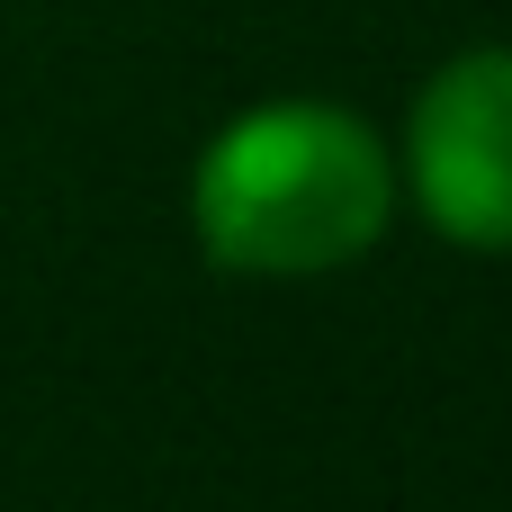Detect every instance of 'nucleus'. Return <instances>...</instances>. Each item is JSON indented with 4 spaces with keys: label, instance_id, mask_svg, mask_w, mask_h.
<instances>
[{
    "label": "nucleus",
    "instance_id": "f257e3e1",
    "mask_svg": "<svg viewBox=\"0 0 512 512\" xmlns=\"http://www.w3.org/2000/svg\"><path fill=\"white\" fill-rule=\"evenodd\" d=\"M396 153L342 99H270L207 135L189 171V234L234 279H324L387 243Z\"/></svg>",
    "mask_w": 512,
    "mask_h": 512
},
{
    "label": "nucleus",
    "instance_id": "f03ea898",
    "mask_svg": "<svg viewBox=\"0 0 512 512\" xmlns=\"http://www.w3.org/2000/svg\"><path fill=\"white\" fill-rule=\"evenodd\" d=\"M396 189L441 243L512 261V45H468L414 90Z\"/></svg>",
    "mask_w": 512,
    "mask_h": 512
}]
</instances>
